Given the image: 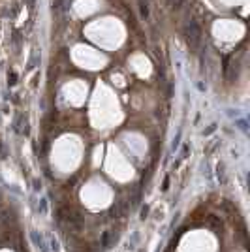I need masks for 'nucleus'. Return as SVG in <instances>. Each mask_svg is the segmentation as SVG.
I'll use <instances>...</instances> for the list:
<instances>
[{"instance_id":"8","label":"nucleus","mask_w":250,"mask_h":252,"mask_svg":"<svg viewBox=\"0 0 250 252\" xmlns=\"http://www.w3.org/2000/svg\"><path fill=\"white\" fill-rule=\"evenodd\" d=\"M41 252H47V250H45V248H44V250H41Z\"/></svg>"},{"instance_id":"4","label":"nucleus","mask_w":250,"mask_h":252,"mask_svg":"<svg viewBox=\"0 0 250 252\" xmlns=\"http://www.w3.org/2000/svg\"><path fill=\"white\" fill-rule=\"evenodd\" d=\"M40 213L41 214L47 213V201H45V199H41V203H40Z\"/></svg>"},{"instance_id":"2","label":"nucleus","mask_w":250,"mask_h":252,"mask_svg":"<svg viewBox=\"0 0 250 252\" xmlns=\"http://www.w3.org/2000/svg\"><path fill=\"white\" fill-rule=\"evenodd\" d=\"M149 213H151V207H149V205H143V207H141V213H139V214H141L139 218H141V220L149 218Z\"/></svg>"},{"instance_id":"5","label":"nucleus","mask_w":250,"mask_h":252,"mask_svg":"<svg viewBox=\"0 0 250 252\" xmlns=\"http://www.w3.org/2000/svg\"><path fill=\"white\" fill-rule=\"evenodd\" d=\"M169 188V177H166V181H164V186H162V190H167Z\"/></svg>"},{"instance_id":"7","label":"nucleus","mask_w":250,"mask_h":252,"mask_svg":"<svg viewBox=\"0 0 250 252\" xmlns=\"http://www.w3.org/2000/svg\"><path fill=\"white\" fill-rule=\"evenodd\" d=\"M156 252H162V247H158V248H156Z\"/></svg>"},{"instance_id":"1","label":"nucleus","mask_w":250,"mask_h":252,"mask_svg":"<svg viewBox=\"0 0 250 252\" xmlns=\"http://www.w3.org/2000/svg\"><path fill=\"white\" fill-rule=\"evenodd\" d=\"M30 239H32V243H34V247H36V248H40V250L45 248V241H44V237H41L40 231L30 230Z\"/></svg>"},{"instance_id":"3","label":"nucleus","mask_w":250,"mask_h":252,"mask_svg":"<svg viewBox=\"0 0 250 252\" xmlns=\"http://www.w3.org/2000/svg\"><path fill=\"white\" fill-rule=\"evenodd\" d=\"M51 250H53V252H60V245H58V241L55 237L51 239Z\"/></svg>"},{"instance_id":"6","label":"nucleus","mask_w":250,"mask_h":252,"mask_svg":"<svg viewBox=\"0 0 250 252\" xmlns=\"http://www.w3.org/2000/svg\"><path fill=\"white\" fill-rule=\"evenodd\" d=\"M34 188H36V190H40V188H41V185H40V181H34Z\"/></svg>"}]
</instances>
